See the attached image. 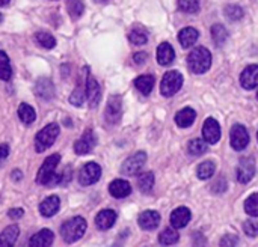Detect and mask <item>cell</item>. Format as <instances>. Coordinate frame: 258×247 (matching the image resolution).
Instances as JSON below:
<instances>
[{
  "instance_id": "6da1fadb",
  "label": "cell",
  "mask_w": 258,
  "mask_h": 247,
  "mask_svg": "<svg viewBox=\"0 0 258 247\" xmlns=\"http://www.w3.org/2000/svg\"><path fill=\"white\" fill-rule=\"evenodd\" d=\"M60 163V155L59 154H51L48 155L42 166L38 171L36 175V183L41 186H54V184H60V175L56 174V168Z\"/></svg>"
},
{
  "instance_id": "7a4b0ae2",
  "label": "cell",
  "mask_w": 258,
  "mask_h": 247,
  "mask_svg": "<svg viewBox=\"0 0 258 247\" xmlns=\"http://www.w3.org/2000/svg\"><path fill=\"white\" fill-rule=\"evenodd\" d=\"M187 66L194 74H204L212 66V53L206 47H197L187 56Z\"/></svg>"
},
{
  "instance_id": "3957f363",
  "label": "cell",
  "mask_w": 258,
  "mask_h": 247,
  "mask_svg": "<svg viewBox=\"0 0 258 247\" xmlns=\"http://www.w3.org/2000/svg\"><path fill=\"white\" fill-rule=\"evenodd\" d=\"M86 226L88 225H86V220L83 217H80V216L73 217L60 226V235H62L65 243H68V244L76 243L77 240H80L85 235Z\"/></svg>"
},
{
  "instance_id": "277c9868",
  "label": "cell",
  "mask_w": 258,
  "mask_h": 247,
  "mask_svg": "<svg viewBox=\"0 0 258 247\" xmlns=\"http://www.w3.org/2000/svg\"><path fill=\"white\" fill-rule=\"evenodd\" d=\"M59 131H60L59 125L54 122L45 125L42 130H39V133L35 137V149L38 152H44L45 149H48L54 143V140L57 139Z\"/></svg>"
},
{
  "instance_id": "5b68a950",
  "label": "cell",
  "mask_w": 258,
  "mask_h": 247,
  "mask_svg": "<svg viewBox=\"0 0 258 247\" xmlns=\"http://www.w3.org/2000/svg\"><path fill=\"white\" fill-rule=\"evenodd\" d=\"M183 86V75L178 71H168L160 83V92L163 97L175 95Z\"/></svg>"
},
{
  "instance_id": "8992f818",
  "label": "cell",
  "mask_w": 258,
  "mask_h": 247,
  "mask_svg": "<svg viewBox=\"0 0 258 247\" xmlns=\"http://www.w3.org/2000/svg\"><path fill=\"white\" fill-rule=\"evenodd\" d=\"M147 163V154L144 151H139L136 154H133L132 157H128L122 166H121V174L125 175V177H133V175H138L142 168L145 166Z\"/></svg>"
},
{
  "instance_id": "52a82bcc",
  "label": "cell",
  "mask_w": 258,
  "mask_h": 247,
  "mask_svg": "<svg viewBox=\"0 0 258 247\" xmlns=\"http://www.w3.org/2000/svg\"><path fill=\"white\" fill-rule=\"evenodd\" d=\"M122 116V100L118 95H112L107 101L106 110H104V118L107 124H118Z\"/></svg>"
},
{
  "instance_id": "ba28073f",
  "label": "cell",
  "mask_w": 258,
  "mask_h": 247,
  "mask_svg": "<svg viewBox=\"0 0 258 247\" xmlns=\"http://www.w3.org/2000/svg\"><path fill=\"white\" fill-rule=\"evenodd\" d=\"M101 178V168L97 163H86L79 172V183L82 186H92Z\"/></svg>"
},
{
  "instance_id": "9c48e42d",
  "label": "cell",
  "mask_w": 258,
  "mask_h": 247,
  "mask_svg": "<svg viewBox=\"0 0 258 247\" xmlns=\"http://www.w3.org/2000/svg\"><path fill=\"white\" fill-rule=\"evenodd\" d=\"M95 145H97V136H95V133L89 128V130H86V131L79 137V140L74 143V151H76L77 155H86V154H89V152L95 148Z\"/></svg>"
},
{
  "instance_id": "30bf717a",
  "label": "cell",
  "mask_w": 258,
  "mask_h": 247,
  "mask_svg": "<svg viewBox=\"0 0 258 247\" xmlns=\"http://www.w3.org/2000/svg\"><path fill=\"white\" fill-rule=\"evenodd\" d=\"M230 140H231V146H233L236 151H243V149L248 146V143H249L248 130H246L242 124H236V125L231 128Z\"/></svg>"
},
{
  "instance_id": "8fae6325",
  "label": "cell",
  "mask_w": 258,
  "mask_h": 247,
  "mask_svg": "<svg viewBox=\"0 0 258 247\" xmlns=\"http://www.w3.org/2000/svg\"><path fill=\"white\" fill-rule=\"evenodd\" d=\"M255 175V161L252 157H243L237 166V180L242 184H248Z\"/></svg>"
},
{
  "instance_id": "7c38bea8",
  "label": "cell",
  "mask_w": 258,
  "mask_h": 247,
  "mask_svg": "<svg viewBox=\"0 0 258 247\" xmlns=\"http://www.w3.org/2000/svg\"><path fill=\"white\" fill-rule=\"evenodd\" d=\"M203 136H204V142L207 145H215L219 142L221 139V127L218 124V121L215 118H209L204 122L203 127Z\"/></svg>"
},
{
  "instance_id": "4fadbf2b",
  "label": "cell",
  "mask_w": 258,
  "mask_h": 247,
  "mask_svg": "<svg viewBox=\"0 0 258 247\" xmlns=\"http://www.w3.org/2000/svg\"><path fill=\"white\" fill-rule=\"evenodd\" d=\"M100 98H101V89H100V85L98 81L92 77V75H88L86 78V100L89 103V107H97V104L100 103Z\"/></svg>"
},
{
  "instance_id": "5bb4252c",
  "label": "cell",
  "mask_w": 258,
  "mask_h": 247,
  "mask_svg": "<svg viewBox=\"0 0 258 247\" xmlns=\"http://www.w3.org/2000/svg\"><path fill=\"white\" fill-rule=\"evenodd\" d=\"M138 223L139 226L144 229V231H153L159 226L160 223V214L157 211H153V210H148V211H144L139 214L138 217Z\"/></svg>"
},
{
  "instance_id": "9a60e30c",
  "label": "cell",
  "mask_w": 258,
  "mask_h": 247,
  "mask_svg": "<svg viewBox=\"0 0 258 247\" xmlns=\"http://www.w3.org/2000/svg\"><path fill=\"white\" fill-rule=\"evenodd\" d=\"M240 85L251 91L258 88V65H249L240 74Z\"/></svg>"
},
{
  "instance_id": "2e32d148",
  "label": "cell",
  "mask_w": 258,
  "mask_h": 247,
  "mask_svg": "<svg viewBox=\"0 0 258 247\" xmlns=\"http://www.w3.org/2000/svg\"><path fill=\"white\" fill-rule=\"evenodd\" d=\"M190 210L186 207H178L172 211L171 214V225L174 229H181L184 226H187V223L190 222Z\"/></svg>"
},
{
  "instance_id": "e0dca14e",
  "label": "cell",
  "mask_w": 258,
  "mask_h": 247,
  "mask_svg": "<svg viewBox=\"0 0 258 247\" xmlns=\"http://www.w3.org/2000/svg\"><path fill=\"white\" fill-rule=\"evenodd\" d=\"M115 222H116V213L113 210H103L95 217V226L100 231L110 229L115 225Z\"/></svg>"
},
{
  "instance_id": "ac0fdd59",
  "label": "cell",
  "mask_w": 258,
  "mask_h": 247,
  "mask_svg": "<svg viewBox=\"0 0 258 247\" xmlns=\"http://www.w3.org/2000/svg\"><path fill=\"white\" fill-rule=\"evenodd\" d=\"M109 193L116 199H122V198H127L132 193V186L125 180H115L109 186Z\"/></svg>"
},
{
  "instance_id": "d6986e66",
  "label": "cell",
  "mask_w": 258,
  "mask_h": 247,
  "mask_svg": "<svg viewBox=\"0 0 258 247\" xmlns=\"http://www.w3.org/2000/svg\"><path fill=\"white\" fill-rule=\"evenodd\" d=\"M54 235L50 229H41L29 240V247H51Z\"/></svg>"
},
{
  "instance_id": "ffe728a7",
  "label": "cell",
  "mask_w": 258,
  "mask_h": 247,
  "mask_svg": "<svg viewBox=\"0 0 258 247\" xmlns=\"http://www.w3.org/2000/svg\"><path fill=\"white\" fill-rule=\"evenodd\" d=\"M174 59H175V51L172 45L169 42H162L157 47V62L162 66H168L174 62Z\"/></svg>"
},
{
  "instance_id": "44dd1931",
  "label": "cell",
  "mask_w": 258,
  "mask_h": 247,
  "mask_svg": "<svg viewBox=\"0 0 258 247\" xmlns=\"http://www.w3.org/2000/svg\"><path fill=\"white\" fill-rule=\"evenodd\" d=\"M60 208V199L57 196H48L45 198L41 205H39V213L44 216V217H53Z\"/></svg>"
},
{
  "instance_id": "7402d4cb",
  "label": "cell",
  "mask_w": 258,
  "mask_h": 247,
  "mask_svg": "<svg viewBox=\"0 0 258 247\" xmlns=\"http://www.w3.org/2000/svg\"><path fill=\"white\" fill-rule=\"evenodd\" d=\"M35 94L42 98V100H51L54 97V86L51 80L48 78H41L35 85Z\"/></svg>"
},
{
  "instance_id": "603a6c76",
  "label": "cell",
  "mask_w": 258,
  "mask_h": 247,
  "mask_svg": "<svg viewBox=\"0 0 258 247\" xmlns=\"http://www.w3.org/2000/svg\"><path fill=\"white\" fill-rule=\"evenodd\" d=\"M20 235V228L17 225H11L5 228L0 234V247H14Z\"/></svg>"
},
{
  "instance_id": "cb8c5ba5",
  "label": "cell",
  "mask_w": 258,
  "mask_h": 247,
  "mask_svg": "<svg viewBox=\"0 0 258 247\" xmlns=\"http://www.w3.org/2000/svg\"><path fill=\"white\" fill-rule=\"evenodd\" d=\"M198 38H200V33L195 27H184L178 33V41H180L181 47H184V48L192 47L198 41Z\"/></svg>"
},
{
  "instance_id": "d4e9b609",
  "label": "cell",
  "mask_w": 258,
  "mask_h": 247,
  "mask_svg": "<svg viewBox=\"0 0 258 247\" xmlns=\"http://www.w3.org/2000/svg\"><path fill=\"white\" fill-rule=\"evenodd\" d=\"M195 118H197V112L194 109H190V107H184L175 115V122H177L178 127L187 128L195 122Z\"/></svg>"
},
{
  "instance_id": "484cf974",
  "label": "cell",
  "mask_w": 258,
  "mask_h": 247,
  "mask_svg": "<svg viewBox=\"0 0 258 247\" xmlns=\"http://www.w3.org/2000/svg\"><path fill=\"white\" fill-rule=\"evenodd\" d=\"M135 86L136 89L144 94V95H148L151 94L153 88H154V77L150 75V74H144V75H139L136 80H135Z\"/></svg>"
},
{
  "instance_id": "4316f807",
  "label": "cell",
  "mask_w": 258,
  "mask_h": 247,
  "mask_svg": "<svg viewBox=\"0 0 258 247\" xmlns=\"http://www.w3.org/2000/svg\"><path fill=\"white\" fill-rule=\"evenodd\" d=\"M88 78V77H86ZM86 78L83 80H80L79 81V85H77V88L73 91V94H71V97H70V103L71 104H74V106H77V107H80L83 103H85V98H86Z\"/></svg>"
},
{
  "instance_id": "83f0119b",
  "label": "cell",
  "mask_w": 258,
  "mask_h": 247,
  "mask_svg": "<svg viewBox=\"0 0 258 247\" xmlns=\"http://www.w3.org/2000/svg\"><path fill=\"white\" fill-rule=\"evenodd\" d=\"M18 118H20V121H21L23 124L29 125V124H32V122L36 119V112H35V109H33L32 106L23 103V104H20V107H18Z\"/></svg>"
},
{
  "instance_id": "f1b7e54d",
  "label": "cell",
  "mask_w": 258,
  "mask_h": 247,
  "mask_svg": "<svg viewBox=\"0 0 258 247\" xmlns=\"http://www.w3.org/2000/svg\"><path fill=\"white\" fill-rule=\"evenodd\" d=\"M11 78H12V66L9 57L5 51L0 50V80L9 81Z\"/></svg>"
},
{
  "instance_id": "f546056e",
  "label": "cell",
  "mask_w": 258,
  "mask_h": 247,
  "mask_svg": "<svg viewBox=\"0 0 258 247\" xmlns=\"http://www.w3.org/2000/svg\"><path fill=\"white\" fill-rule=\"evenodd\" d=\"M138 187L142 193H150L154 187V174L153 172H144L138 178Z\"/></svg>"
},
{
  "instance_id": "4dcf8cb0",
  "label": "cell",
  "mask_w": 258,
  "mask_h": 247,
  "mask_svg": "<svg viewBox=\"0 0 258 247\" xmlns=\"http://www.w3.org/2000/svg\"><path fill=\"white\" fill-rule=\"evenodd\" d=\"M178 238H180V235H178V232H177L174 228H166V229H163V231L160 232V235H159L160 244L165 247L175 244V243L178 241Z\"/></svg>"
},
{
  "instance_id": "1f68e13d",
  "label": "cell",
  "mask_w": 258,
  "mask_h": 247,
  "mask_svg": "<svg viewBox=\"0 0 258 247\" xmlns=\"http://www.w3.org/2000/svg\"><path fill=\"white\" fill-rule=\"evenodd\" d=\"M128 39H130V42L135 44V45H144V44H147V41H148V33H147V30L142 29V27H133L132 32L128 33Z\"/></svg>"
},
{
  "instance_id": "d6a6232c",
  "label": "cell",
  "mask_w": 258,
  "mask_h": 247,
  "mask_svg": "<svg viewBox=\"0 0 258 247\" xmlns=\"http://www.w3.org/2000/svg\"><path fill=\"white\" fill-rule=\"evenodd\" d=\"M212 38H213L215 44H216L218 47H221V45H224V44L227 42V39H228V32H227V29H225L222 24H215V26L212 27Z\"/></svg>"
},
{
  "instance_id": "836d02e7",
  "label": "cell",
  "mask_w": 258,
  "mask_h": 247,
  "mask_svg": "<svg viewBox=\"0 0 258 247\" xmlns=\"http://www.w3.org/2000/svg\"><path fill=\"white\" fill-rule=\"evenodd\" d=\"M215 171H216V164H215L213 161L209 160V161H204V163H201V164L198 166L197 175H198L200 180H209V178L213 177Z\"/></svg>"
},
{
  "instance_id": "e575fe53",
  "label": "cell",
  "mask_w": 258,
  "mask_h": 247,
  "mask_svg": "<svg viewBox=\"0 0 258 247\" xmlns=\"http://www.w3.org/2000/svg\"><path fill=\"white\" fill-rule=\"evenodd\" d=\"M35 39H36V42H38L41 47H44V48H47V50H51V48L56 45L54 36L50 35L48 32H38V33L35 35Z\"/></svg>"
},
{
  "instance_id": "d590c367",
  "label": "cell",
  "mask_w": 258,
  "mask_h": 247,
  "mask_svg": "<svg viewBox=\"0 0 258 247\" xmlns=\"http://www.w3.org/2000/svg\"><path fill=\"white\" fill-rule=\"evenodd\" d=\"M67 8H68V14L73 18H80L85 12V5L82 3V0H68Z\"/></svg>"
},
{
  "instance_id": "8d00e7d4",
  "label": "cell",
  "mask_w": 258,
  "mask_h": 247,
  "mask_svg": "<svg viewBox=\"0 0 258 247\" xmlns=\"http://www.w3.org/2000/svg\"><path fill=\"white\" fill-rule=\"evenodd\" d=\"M207 148H209V145H207L204 140H201V139H194V140L189 142L187 151H189L192 155H203V154L207 151Z\"/></svg>"
},
{
  "instance_id": "74e56055",
  "label": "cell",
  "mask_w": 258,
  "mask_h": 247,
  "mask_svg": "<svg viewBox=\"0 0 258 247\" xmlns=\"http://www.w3.org/2000/svg\"><path fill=\"white\" fill-rule=\"evenodd\" d=\"M245 211L251 217H258V193L251 195L245 202Z\"/></svg>"
},
{
  "instance_id": "f35d334b",
  "label": "cell",
  "mask_w": 258,
  "mask_h": 247,
  "mask_svg": "<svg viewBox=\"0 0 258 247\" xmlns=\"http://www.w3.org/2000/svg\"><path fill=\"white\" fill-rule=\"evenodd\" d=\"M180 11L186 14H195L200 11V2L198 0H178Z\"/></svg>"
},
{
  "instance_id": "ab89813d",
  "label": "cell",
  "mask_w": 258,
  "mask_h": 247,
  "mask_svg": "<svg viewBox=\"0 0 258 247\" xmlns=\"http://www.w3.org/2000/svg\"><path fill=\"white\" fill-rule=\"evenodd\" d=\"M225 15L233 21H239L243 18V9L237 5H228L225 8Z\"/></svg>"
},
{
  "instance_id": "60d3db41",
  "label": "cell",
  "mask_w": 258,
  "mask_h": 247,
  "mask_svg": "<svg viewBox=\"0 0 258 247\" xmlns=\"http://www.w3.org/2000/svg\"><path fill=\"white\" fill-rule=\"evenodd\" d=\"M243 231L248 237H257L258 235V222L255 220H248L243 223Z\"/></svg>"
},
{
  "instance_id": "b9f144b4",
  "label": "cell",
  "mask_w": 258,
  "mask_h": 247,
  "mask_svg": "<svg viewBox=\"0 0 258 247\" xmlns=\"http://www.w3.org/2000/svg\"><path fill=\"white\" fill-rule=\"evenodd\" d=\"M239 246V237L234 234H227L221 238V247H237Z\"/></svg>"
},
{
  "instance_id": "7bdbcfd3",
  "label": "cell",
  "mask_w": 258,
  "mask_h": 247,
  "mask_svg": "<svg viewBox=\"0 0 258 247\" xmlns=\"http://www.w3.org/2000/svg\"><path fill=\"white\" fill-rule=\"evenodd\" d=\"M227 190V181H225V178L224 177H219L215 183H213V186H212V192L213 193H216V195H219V193H224Z\"/></svg>"
},
{
  "instance_id": "ee69618b",
  "label": "cell",
  "mask_w": 258,
  "mask_h": 247,
  "mask_svg": "<svg viewBox=\"0 0 258 247\" xmlns=\"http://www.w3.org/2000/svg\"><path fill=\"white\" fill-rule=\"evenodd\" d=\"M8 216L11 219H14V220H18V219H21L24 216V210L23 208H12V210L8 211Z\"/></svg>"
},
{
  "instance_id": "f6af8a7d",
  "label": "cell",
  "mask_w": 258,
  "mask_h": 247,
  "mask_svg": "<svg viewBox=\"0 0 258 247\" xmlns=\"http://www.w3.org/2000/svg\"><path fill=\"white\" fill-rule=\"evenodd\" d=\"M206 246V238L201 232L194 234V247H204Z\"/></svg>"
},
{
  "instance_id": "bcb514c9",
  "label": "cell",
  "mask_w": 258,
  "mask_h": 247,
  "mask_svg": "<svg viewBox=\"0 0 258 247\" xmlns=\"http://www.w3.org/2000/svg\"><path fill=\"white\" fill-rule=\"evenodd\" d=\"M147 53H144V51H141V53H136L135 56H133V60L136 62V63H139V65H142V63H145L147 62Z\"/></svg>"
},
{
  "instance_id": "7dc6e473",
  "label": "cell",
  "mask_w": 258,
  "mask_h": 247,
  "mask_svg": "<svg viewBox=\"0 0 258 247\" xmlns=\"http://www.w3.org/2000/svg\"><path fill=\"white\" fill-rule=\"evenodd\" d=\"M8 155H9V146H8L6 143L0 145V163H2L3 160H6Z\"/></svg>"
},
{
  "instance_id": "c3c4849f",
  "label": "cell",
  "mask_w": 258,
  "mask_h": 247,
  "mask_svg": "<svg viewBox=\"0 0 258 247\" xmlns=\"http://www.w3.org/2000/svg\"><path fill=\"white\" fill-rule=\"evenodd\" d=\"M11 177H12L15 181H20V178H21V172H20V171H14Z\"/></svg>"
},
{
  "instance_id": "681fc988",
  "label": "cell",
  "mask_w": 258,
  "mask_h": 247,
  "mask_svg": "<svg viewBox=\"0 0 258 247\" xmlns=\"http://www.w3.org/2000/svg\"><path fill=\"white\" fill-rule=\"evenodd\" d=\"M8 3H9V0H0V6H5Z\"/></svg>"
},
{
  "instance_id": "f907efd6",
  "label": "cell",
  "mask_w": 258,
  "mask_h": 247,
  "mask_svg": "<svg viewBox=\"0 0 258 247\" xmlns=\"http://www.w3.org/2000/svg\"><path fill=\"white\" fill-rule=\"evenodd\" d=\"M0 21H2V14H0Z\"/></svg>"
},
{
  "instance_id": "816d5d0a",
  "label": "cell",
  "mask_w": 258,
  "mask_h": 247,
  "mask_svg": "<svg viewBox=\"0 0 258 247\" xmlns=\"http://www.w3.org/2000/svg\"><path fill=\"white\" fill-rule=\"evenodd\" d=\"M98 2H103V0H98Z\"/></svg>"
},
{
  "instance_id": "f5cc1de1",
  "label": "cell",
  "mask_w": 258,
  "mask_h": 247,
  "mask_svg": "<svg viewBox=\"0 0 258 247\" xmlns=\"http://www.w3.org/2000/svg\"><path fill=\"white\" fill-rule=\"evenodd\" d=\"M257 139H258V133H257Z\"/></svg>"
},
{
  "instance_id": "db71d44e",
  "label": "cell",
  "mask_w": 258,
  "mask_h": 247,
  "mask_svg": "<svg viewBox=\"0 0 258 247\" xmlns=\"http://www.w3.org/2000/svg\"><path fill=\"white\" fill-rule=\"evenodd\" d=\"M257 98H258V94H257Z\"/></svg>"
}]
</instances>
